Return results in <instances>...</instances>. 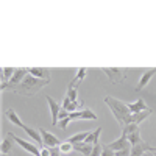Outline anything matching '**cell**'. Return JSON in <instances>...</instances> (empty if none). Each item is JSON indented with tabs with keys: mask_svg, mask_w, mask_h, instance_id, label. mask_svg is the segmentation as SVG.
<instances>
[{
	"mask_svg": "<svg viewBox=\"0 0 156 156\" xmlns=\"http://www.w3.org/2000/svg\"><path fill=\"white\" fill-rule=\"evenodd\" d=\"M144 156H154V153H153V151H150V150H148V151H147V153H145V154H144Z\"/></svg>",
	"mask_w": 156,
	"mask_h": 156,
	"instance_id": "cell-34",
	"label": "cell"
},
{
	"mask_svg": "<svg viewBox=\"0 0 156 156\" xmlns=\"http://www.w3.org/2000/svg\"><path fill=\"white\" fill-rule=\"evenodd\" d=\"M45 84H48V80H41V78H34L33 75H27L25 80L12 89V92L17 95H25V97H31L36 92H39Z\"/></svg>",
	"mask_w": 156,
	"mask_h": 156,
	"instance_id": "cell-2",
	"label": "cell"
},
{
	"mask_svg": "<svg viewBox=\"0 0 156 156\" xmlns=\"http://www.w3.org/2000/svg\"><path fill=\"white\" fill-rule=\"evenodd\" d=\"M28 73L33 75L34 78H41V80H48L50 81V72H48V69H44V67H28Z\"/></svg>",
	"mask_w": 156,
	"mask_h": 156,
	"instance_id": "cell-13",
	"label": "cell"
},
{
	"mask_svg": "<svg viewBox=\"0 0 156 156\" xmlns=\"http://www.w3.org/2000/svg\"><path fill=\"white\" fill-rule=\"evenodd\" d=\"M66 97H69L72 101H76L78 100V89L75 87V86H70L69 84V87H67V95Z\"/></svg>",
	"mask_w": 156,
	"mask_h": 156,
	"instance_id": "cell-25",
	"label": "cell"
},
{
	"mask_svg": "<svg viewBox=\"0 0 156 156\" xmlns=\"http://www.w3.org/2000/svg\"><path fill=\"white\" fill-rule=\"evenodd\" d=\"M150 151H156V147H150Z\"/></svg>",
	"mask_w": 156,
	"mask_h": 156,
	"instance_id": "cell-35",
	"label": "cell"
},
{
	"mask_svg": "<svg viewBox=\"0 0 156 156\" xmlns=\"http://www.w3.org/2000/svg\"><path fill=\"white\" fill-rule=\"evenodd\" d=\"M101 72H105V75L114 84H119L125 80V69H119V67H101Z\"/></svg>",
	"mask_w": 156,
	"mask_h": 156,
	"instance_id": "cell-4",
	"label": "cell"
},
{
	"mask_svg": "<svg viewBox=\"0 0 156 156\" xmlns=\"http://www.w3.org/2000/svg\"><path fill=\"white\" fill-rule=\"evenodd\" d=\"M136 129H139L136 123H128V125H126V126H125V128L122 129V134L128 137V136H129V134H131V133H134V131H136Z\"/></svg>",
	"mask_w": 156,
	"mask_h": 156,
	"instance_id": "cell-26",
	"label": "cell"
},
{
	"mask_svg": "<svg viewBox=\"0 0 156 156\" xmlns=\"http://www.w3.org/2000/svg\"><path fill=\"white\" fill-rule=\"evenodd\" d=\"M86 72H87V69H86V67H80V69H78V72H76V76H75L73 80L70 81V86H75V87H76V86H78V83L84 80Z\"/></svg>",
	"mask_w": 156,
	"mask_h": 156,
	"instance_id": "cell-22",
	"label": "cell"
},
{
	"mask_svg": "<svg viewBox=\"0 0 156 156\" xmlns=\"http://www.w3.org/2000/svg\"><path fill=\"white\" fill-rule=\"evenodd\" d=\"M128 142H129V145H131V147L140 144V142H142V137H140V131H139V129H136L134 133H131V134L128 136Z\"/></svg>",
	"mask_w": 156,
	"mask_h": 156,
	"instance_id": "cell-23",
	"label": "cell"
},
{
	"mask_svg": "<svg viewBox=\"0 0 156 156\" xmlns=\"http://www.w3.org/2000/svg\"><path fill=\"white\" fill-rule=\"evenodd\" d=\"M72 120H70V117H67V119H62V120H59V123H58V126L61 128V129H66L67 126H69V123H70Z\"/></svg>",
	"mask_w": 156,
	"mask_h": 156,
	"instance_id": "cell-29",
	"label": "cell"
},
{
	"mask_svg": "<svg viewBox=\"0 0 156 156\" xmlns=\"http://www.w3.org/2000/svg\"><path fill=\"white\" fill-rule=\"evenodd\" d=\"M148 150H150V145L147 144L145 140H142L140 144L131 147V154H129V156H144Z\"/></svg>",
	"mask_w": 156,
	"mask_h": 156,
	"instance_id": "cell-15",
	"label": "cell"
},
{
	"mask_svg": "<svg viewBox=\"0 0 156 156\" xmlns=\"http://www.w3.org/2000/svg\"><path fill=\"white\" fill-rule=\"evenodd\" d=\"M41 156H51V154H50V150H48V148H45V147H44V148H41Z\"/></svg>",
	"mask_w": 156,
	"mask_h": 156,
	"instance_id": "cell-33",
	"label": "cell"
},
{
	"mask_svg": "<svg viewBox=\"0 0 156 156\" xmlns=\"http://www.w3.org/2000/svg\"><path fill=\"white\" fill-rule=\"evenodd\" d=\"M73 150L78 151V153H81V154H84V156H90V153H92V150H94V145L86 144V142H81V144H75Z\"/></svg>",
	"mask_w": 156,
	"mask_h": 156,
	"instance_id": "cell-19",
	"label": "cell"
},
{
	"mask_svg": "<svg viewBox=\"0 0 156 156\" xmlns=\"http://www.w3.org/2000/svg\"><path fill=\"white\" fill-rule=\"evenodd\" d=\"M101 131H103V128L101 126H98L97 129H94V131H90L89 133V136H87V139L84 140L86 144H90V145H95V144H100V134H101Z\"/></svg>",
	"mask_w": 156,
	"mask_h": 156,
	"instance_id": "cell-18",
	"label": "cell"
},
{
	"mask_svg": "<svg viewBox=\"0 0 156 156\" xmlns=\"http://www.w3.org/2000/svg\"><path fill=\"white\" fill-rule=\"evenodd\" d=\"M48 150H50V154H51V156H61V151H59V148H58V147L48 148Z\"/></svg>",
	"mask_w": 156,
	"mask_h": 156,
	"instance_id": "cell-32",
	"label": "cell"
},
{
	"mask_svg": "<svg viewBox=\"0 0 156 156\" xmlns=\"http://www.w3.org/2000/svg\"><path fill=\"white\" fill-rule=\"evenodd\" d=\"M69 117H70V120H97V114L89 108H83L81 111L70 112Z\"/></svg>",
	"mask_w": 156,
	"mask_h": 156,
	"instance_id": "cell-7",
	"label": "cell"
},
{
	"mask_svg": "<svg viewBox=\"0 0 156 156\" xmlns=\"http://www.w3.org/2000/svg\"><path fill=\"white\" fill-rule=\"evenodd\" d=\"M153 153H154V156H156V151H153Z\"/></svg>",
	"mask_w": 156,
	"mask_h": 156,
	"instance_id": "cell-37",
	"label": "cell"
},
{
	"mask_svg": "<svg viewBox=\"0 0 156 156\" xmlns=\"http://www.w3.org/2000/svg\"><path fill=\"white\" fill-rule=\"evenodd\" d=\"M12 144H14V139H12L11 133H6V136L2 140V145H0L2 154H9L11 153V148H12Z\"/></svg>",
	"mask_w": 156,
	"mask_h": 156,
	"instance_id": "cell-16",
	"label": "cell"
},
{
	"mask_svg": "<svg viewBox=\"0 0 156 156\" xmlns=\"http://www.w3.org/2000/svg\"><path fill=\"white\" fill-rule=\"evenodd\" d=\"M39 133H41V136H42V142H44L45 148H53L56 145H61V140L53 133L47 131V129H44V128H39Z\"/></svg>",
	"mask_w": 156,
	"mask_h": 156,
	"instance_id": "cell-6",
	"label": "cell"
},
{
	"mask_svg": "<svg viewBox=\"0 0 156 156\" xmlns=\"http://www.w3.org/2000/svg\"><path fill=\"white\" fill-rule=\"evenodd\" d=\"M58 148H59L61 154H67V153H70L73 150V144H70L69 140H66V142H61V145Z\"/></svg>",
	"mask_w": 156,
	"mask_h": 156,
	"instance_id": "cell-24",
	"label": "cell"
},
{
	"mask_svg": "<svg viewBox=\"0 0 156 156\" xmlns=\"http://www.w3.org/2000/svg\"><path fill=\"white\" fill-rule=\"evenodd\" d=\"M11 136H12V139H14V142L19 145V147H22L27 153H30V154H33V156H41V150L37 148V145H34V144H30V142H27V140H23L22 137H19V136H16L14 133H11Z\"/></svg>",
	"mask_w": 156,
	"mask_h": 156,
	"instance_id": "cell-5",
	"label": "cell"
},
{
	"mask_svg": "<svg viewBox=\"0 0 156 156\" xmlns=\"http://www.w3.org/2000/svg\"><path fill=\"white\" fill-rule=\"evenodd\" d=\"M28 75V69H25V67H19V69H16V72H14V75H12V78L8 81V83H5V84H2V90H6V89H9V90H12L16 86H19L23 80H25V76Z\"/></svg>",
	"mask_w": 156,
	"mask_h": 156,
	"instance_id": "cell-3",
	"label": "cell"
},
{
	"mask_svg": "<svg viewBox=\"0 0 156 156\" xmlns=\"http://www.w3.org/2000/svg\"><path fill=\"white\" fill-rule=\"evenodd\" d=\"M47 103H48V108H50V112H51V125H53V126H58L61 105H59L58 101H55L50 95H47Z\"/></svg>",
	"mask_w": 156,
	"mask_h": 156,
	"instance_id": "cell-8",
	"label": "cell"
},
{
	"mask_svg": "<svg viewBox=\"0 0 156 156\" xmlns=\"http://www.w3.org/2000/svg\"><path fill=\"white\" fill-rule=\"evenodd\" d=\"M89 133L90 131H81V133H76V134H73V136H70L69 137V142L70 144H81V142H84L86 139H87V136H89Z\"/></svg>",
	"mask_w": 156,
	"mask_h": 156,
	"instance_id": "cell-20",
	"label": "cell"
},
{
	"mask_svg": "<svg viewBox=\"0 0 156 156\" xmlns=\"http://www.w3.org/2000/svg\"><path fill=\"white\" fill-rule=\"evenodd\" d=\"M69 115H70V112H69L67 109H62V108H61V111H59V120H62V119H67Z\"/></svg>",
	"mask_w": 156,
	"mask_h": 156,
	"instance_id": "cell-30",
	"label": "cell"
},
{
	"mask_svg": "<svg viewBox=\"0 0 156 156\" xmlns=\"http://www.w3.org/2000/svg\"><path fill=\"white\" fill-rule=\"evenodd\" d=\"M2 156H9V154H2Z\"/></svg>",
	"mask_w": 156,
	"mask_h": 156,
	"instance_id": "cell-36",
	"label": "cell"
},
{
	"mask_svg": "<svg viewBox=\"0 0 156 156\" xmlns=\"http://www.w3.org/2000/svg\"><path fill=\"white\" fill-rule=\"evenodd\" d=\"M153 114V109H145V111H142V112H137V114H131V120H129V123H136V125H139L140 122H144V120H147L148 117Z\"/></svg>",
	"mask_w": 156,
	"mask_h": 156,
	"instance_id": "cell-14",
	"label": "cell"
},
{
	"mask_svg": "<svg viewBox=\"0 0 156 156\" xmlns=\"http://www.w3.org/2000/svg\"><path fill=\"white\" fill-rule=\"evenodd\" d=\"M22 129L25 131V134H28V136H30V139H33V140L36 142V145H37V147H44L42 136H41V133H39V129H34V128H31V126H28V125H23Z\"/></svg>",
	"mask_w": 156,
	"mask_h": 156,
	"instance_id": "cell-9",
	"label": "cell"
},
{
	"mask_svg": "<svg viewBox=\"0 0 156 156\" xmlns=\"http://www.w3.org/2000/svg\"><path fill=\"white\" fill-rule=\"evenodd\" d=\"M101 150H103V145L101 144H95L92 153H90V156H101Z\"/></svg>",
	"mask_w": 156,
	"mask_h": 156,
	"instance_id": "cell-27",
	"label": "cell"
},
{
	"mask_svg": "<svg viewBox=\"0 0 156 156\" xmlns=\"http://www.w3.org/2000/svg\"><path fill=\"white\" fill-rule=\"evenodd\" d=\"M101 156H115V151H112L108 145H103V150H101Z\"/></svg>",
	"mask_w": 156,
	"mask_h": 156,
	"instance_id": "cell-28",
	"label": "cell"
},
{
	"mask_svg": "<svg viewBox=\"0 0 156 156\" xmlns=\"http://www.w3.org/2000/svg\"><path fill=\"white\" fill-rule=\"evenodd\" d=\"M108 147L112 150V151H120V150H125V148H129L131 145H129L128 142V137L126 136H120L119 139H115L114 142H111V144H108Z\"/></svg>",
	"mask_w": 156,
	"mask_h": 156,
	"instance_id": "cell-11",
	"label": "cell"
},
{
	"mask_svg": "<svg viewBox=\"0 0 156 156\" xmlns=\"http://www.w3.org/2000/svg\"><path fill=\"white\" fill-rule=\"evenodd\" d=\"M14 72H16L14 67H2V84L8 83L14 75Z\"/></svg>",
	"mask_w": 156,
	"mask_h": 156,
	"instance_id": "cell-21",
	"label": "cell"
},
{
	"mask_svg": "<svg viewBox=\"0 0 156 156\" xmlns=\"http://www.w3.org/2000/svg\"><path fill=\"white\" fill-rule=\"evenodd\" d=\"M5 115L8 117V120L12 123V125H16V126H19V128H22L25 123L19 119V115H17V112L12 109V108H8V109H5Z\"/></svg>",
	"mask_w": 156,
	"mask_h": 156,
	"instance_id": "cell-17",
	"label": "cell"
},
{
	"mask_svg": "<svg viewBox=\"0 0 156 156\" xmlns=\"http://www.w3.org/2000/svg\"><path fill=\"white\" fill-rule=\"evenodd\" d=\"M126 106H128V109L131 111V114H137V112H142V111H145V109H148V106L145 105V100L144 98H137L134 103H126Z\"/></svg>",
	"mask_w": 156,
	"mask_h": 156,
	"instance_id": "cell-12",
	"label": "cell"
},
{
	"mask_svg": "<svg viewBox=\"0 0 156 156\" xmlns=\"http://www.w3.org/2000/svg\"><path fill=\"white\" fill-rule=\"evenodd\" d=\"M103 101H105L106 105L109 106L112 115L115 117V120L119 122L120 128L123 129V128L129 123V120H131V111L128 109L126 103L117 100V98H114V97H111V95H106L105 98H103Z\"/></svg>",
	"mask_w": 156,
	"mask_h": 156,
	"instance_id": "cell-1",
	"label": "cell"
},
{
	"mask_svg": "<svg viewBox=\"0 0 156 156\" xmlns=\"http://www.w3.org/2000/svg\"><path fill=\"white\" fill-rule=\"evenodd\" d=\"M154 73H156V67H153V69H150V70H147V72L142 73V76H140V80H139L137 86L134 87L136 92H140V90H142V89H144V87L150 83V80L153 78V75H154Z\"/></svg>",
	"mask_w": 156,
	"mask_h": 156,
	"instance_id": "cell-10",
	"label": "cell"
},
{
	"mask_svg": "<svg viewBox=\"0 0 156 156\" xmlns=\"http://www.w3.org/2000/svg\"><path fill=\"white\" fill-rule=\"evenodd\" d=\"M70 101H72V100H70L69 97H64V100H62V103H61V108H62V109H67V106L70 105Z\"/></svg>",
	"mask_w": 156,
	"mask_h": 156,
	"instance_id": "cell-31",
	"label": "cell"
}]
</instances>
